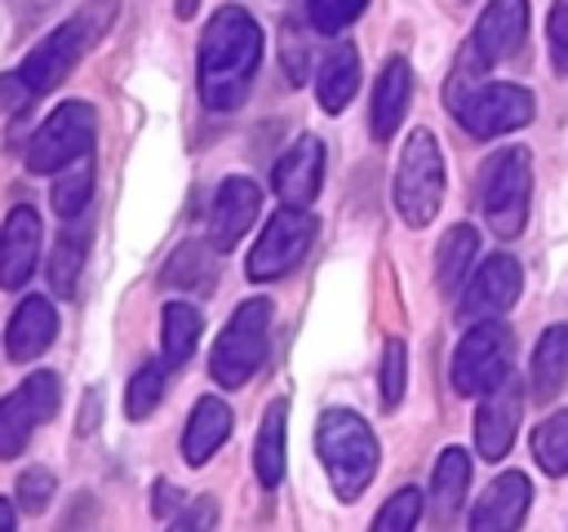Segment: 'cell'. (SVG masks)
Listing matches in <instances>:
<instances>
[{"mask_svg":"<svg viewBox=\"0 0 568 532\" xmlns=\"http://www.w3.org/2000/svg\"><path fill=\"white\" fill-rule=\"evenodd\" d=\"M262 62V27L248 9L240 4H222L204 35H200V58H195V84H200V102L209 111H235L244 106L253 75Z\"/></svg>","mask_w":568,"mask_h":532,"instance_id":"1","label":"cell"},{"mask_svg":"<svg viewBox=\"0 0 568 532\" xmlns=\"http://www.w3.org/2000/svg\"><path fill=\"white\" fill-rule=\"evenodd\" d=\"M111 22H115V0H89V4L75 9L62 27H53V31L22 58V66H18V80L27 84V93H31V98L53 93V89L75 71V62L111 31Z\"/></svg>","mask_w":568,"mask_h":532,"instance_id":"2","label":"cell"},{"mask_svg":"<svg viewBox=\"0 0 568 532\" xmlns=\"http://www.w3.org/2000/svg\"><path fill=\"white\" fill-rule=\"evenodd\" d=\"M315 452L328 470L337 501H355L377 474V434L351 408H328L315 426Z\"/></svg>","mask_w":568,"mask_h":532,"instance_id":"3","label":"cell"},{"mask_svg":"<svg viewBox=\"0 0 568 532\" xmlns=\"http://www.w3.org/2000/svg\"><path fill=\"white\" fill-rule=\"evenodd\" d=\"M271 319H275L271 297H248L235 306V315L226 319V328L217 332L213 355H209V377L222 390H240L262 368L266 346H271Z\"/></svg>","mask_w":568,"mask_h":532,"instance_id":"4","label":"cell"},{"mask_svg":"<svg viewBox=\"0 0 568 532\" xmlns=\"http://www.w3.org/2000/svg\"><path fill=\"white\" fill-rule=\"evenodd\" d=\"M532 200V155L524 146H501L479 173V208L497 239H515L528 226Z\"/></svg>","mask_w":568,"mask_h":532,"instance_id":"5","label":"cell"},{"mask_svg":"<svg viewBox=\"0 0 568 532\" xmlns=\"http://www.w3.org/2000/svg\"><path fill=\"white\" fill-rule=\"evenodd\" d=\"M439 204H444V151H439V137L430 129H413L404 137L399 168H395V213L404 217V226H426V222H435Z\"/></svg>","mask_w":568,"mask_h":532,"instance_id":"6","label":"cell"},{"mask_svg":"<svg viewBox=\"0 0 568 532\" xmlns=\"http://www.w3.org/2000/svg\"><path fill=\"white\" fill-rule=\"evenodd\" d=\"M510 350H515V341H510V328L501 319L470 324L453 350V368H448L453 390L475 399V395H488L493 386H501L510 372Z\"/></svg>","mask_w":568,"mask_h":532,"instance_id":"7","label":"cell"},{"mask_svg":"<svg viewBox=\"0 0 568 532\" xmlns=\"http://www.w3.org/2000/svg\"><path fill=\"white\" fill-rule=\"evenodd\" d=\"M93 133H98V115L89 102H62L53 106V115L31 133L27 142V168L31 173H58L71 160L93 151Z\"/></svg>","mask_w":568,"mask_h":532,"instance_id":"8","label":"cell"},{"mask_svg":"<svg viewBox=\"0 0 568 532\" xmlns=\"http://www.w3.org/2000/svg\"><path fill=\"white\" fill-rule=\"evenodd\" d=\"M315 231H320V222H315L311 208H302V204H284V208L262 226L257 244L248 248V266H244L248 279H253V284H266V279L288 275V270L306 257Z\"/></svg>","mask_w":568,"mask_h":532,"instance_id":"9","label":"cell"},{"mask_svg":"<svg viewBox=\"0 0 568 532\" xmlns=\"http://www.w3.org/2000/svg\"><path fill=\"white\" fill-rule=\"evenodd\" d=\"M537 102L524 84H475L462 102H453V120L470 137H501L532 120Z\"/></svg>","mask_w":568,"mask_h":532,"instance_id":"10","label":"cell"},{"mask_svg":"<svg viewBox=\"0 0 568 532\" xmlns=\"http://www.w3.org/2000/svg\"><path fill=\"white\" fill-rule=\"evenodd\" d=\"M62 403V381L53 372H31L13 395L0 399V461L18 457L36 426H44Z\"/></svg>","mask_w":568,"mask_h":532,"instance_id":"11","label":"cell"},{"mask_svg":"<svg viewBox=\"0 0 568 532\" xmlns=\"http://www.w3.org/2000/svg\"><path fill=\"white\" fill-rule=\"evenodd\" d=\"M519 288H524V270L510 253H493L479 262L475 275H466L462 284V306L457 315L466 324H479V319H497L506 315L515 301H519Z\"/></svg>","mask_w":568,"mask_h":532,"instance_id":"12","label":"cell"},{"mask_svg":"<svg viewBox=\"0 0 568 532\" xmlns=\"http://www.w3.org/2000/svg\"><path fill=\"white\" fill-rule=\"evenodd\" d=\"M257 213H262L257 182L253 177H226L213 195V208H209V248L213 253L235 248L248 235V226L257 222Z\"/></svg>","mask_w":568,"mask_h":532,"instance_id":"13","label":"cell"},{"mask_svg":"<svg viewBox=\"0 0 568 532\" xmlns=\"http://www.w3.org/2000/svg\"><path fill=\"white\" fill-rule=\"evenodd\" d=\"M528 35V0H488L475 31H470V49L479 53L484 66L506 62L524 49Z\"/></svg>","mask_w":568,"mask_h":532,"instance_id":"14","label":"cell"},{"mask_svg":"<svg viewBox=\"0 0 568 532\" xmlns=\"http://www.w3.org/2000/svg\"><path fill=\"white\" fill-rule=\"evenodd\" d=\"M271 186L280 195V204H311L324 186V142L302 133L280 160H275V173H271Z\"/></svg>","mask_w":568,"mask_h":532,"instance_id":"15","label":"cell"},{"mask_svg":"<svg viewBox=\"0 0 568 532\" xmlns=\"http://www.w3.org/2000/svg\"><path fill=\"white\" fill-rule=\"evenodd\" d=\"M528 505H532V483H528V474H524V470H506V474H497V479L484 488V497L475 501V510H470V532H510V528L524 523Z\"/></svg>","mask_w":568,"mask_h":532,"instance_id":"16","label":"cell"},{"mask_svg":"<svg viewBox=\"0 0 568 532\" xmlns=\"http://www.w3.org/2000/svg\"><path fill=\"white\" fill-rule=\"evenodd\" d=\"M40 257V213L31 204L9 208L0 226V288H22Z\"/></svg>","mask_w":568,"mask_h":532,"instance_id":"17","label":"cell"},{"mask_svg":"<svg viewBox=\"0 0 568 532\" xmlns=\"http://www.w3.org/2000/svg\"><path fill=\"white\" fill-rule=\"evenodd\" d=\"M515 430H519V390L510 381L493 386L484 399H479V412H475V448L484 461H501L515 443Z\"/></svg>","mask_w":568,"mask_h":532,"instance_id":"18","label":"cell"},{"mask_svg":"<svg viewBox=\"0 0 568 532\" xmlns=\"http://www.w3.org/2000/svg\"><path fill=\"white\" fill-rule=\"evenodd\" d=\"M58 337V310L49 297H22L18 310L9 315L4 328V355L13 364H31L49 350V341Z\"/></svg>","mask_w":568,"mask_h":532,"instance_id":"19","label":"cell"},{"mask_svg":"<svg viewBox=\"0 0 568 532\" xmlns=\"http://www.w3.org/2000/svg\"><path fill=\"white\" fill-rule=\"evenodd\" d=\"M355 89H359V49L351 40H337L315 66V98L328 115H342Z\"/></svg>","mask_w":568,"mask_h":532,"instance_id":"20","label":"cell"},{"mask_svg":"<svg viewBox=\"0 0 568 532\" xmlns=\"http://www.w3.org/2000/svg\"><path fill=\"white\" fill-rule=\"evenodd\" d=\"M408 93H413V71L404 58H390L377 75V89H373V111H368V129L377 142H390L404 111H408Z\"/></svg>","mask_w":568,"mask_h":532,"instance_id":"21","label":"cell"},{"mask_svg":"<svg viewBox=\"0 0 568 532\" xmlns=\"http://www.w3.org/2000/svg\"><path fill=\"white\" fill-rule=\"evenodd\" d=\"M226 434H231V408L217 395H204L191 408L186 430H182V457H186V466H209L213 452L226 443Z\"/></svg>","mask_w":568,"mask_h":532,"instance_id":"22","label":"cell"},{"mask_svg":"<svg viewBox=\"0 0 568 532\" xmlns=\"http://www.w3.org/2000/svg\"><path fill=\"white\" fill-rule=\"evenodd\" d=\"M568 377V328L564 324H550L541 337H537V350H532V364H528V386H532V399L537 403H550L559 395Z\"/></svg>","mask_w":568,"mask_h":532,"instance_id":"23","label":"cell"},{"mask_svg":"<svg viewBox=\"0 0 568 532\" xmlns=\"http://www.w3.org/2000/svg\"><path fill=\"white\" fill-rule=\"evenodd\" d=\"M288 399H271L257 426V443H253V470L262 488H275L284 479V443H288Z\"/></svg>","mask_w":568,"mask_h":532,"instance_id":"24","label":"cell"},{"mask_svg":"<svg viewBox=\"0 0 568 532\" xmlns=\"http://www.w3.org/2000/svg\"><path fill=\"white\" fill-rule=\"evenodd\" d=\"M470 488V452L466 448H444L439 461H435V474H430V510L439 523H448L462 505Z\"/></svg>","mask_w":568,"mask_h":532,"instance_id":"25","label":"cell"},{"mask_svg":"<svg viewBox=\"0 0 568 532\" xmlns=\"http://www.w3.org/2000/svg\"><path fill=\"white\" fill-rule=\"evenodd\" d=\"M475 248H479V235L475 226L457 222L453 231H444L439 248H435V279H439V293H457L466 284V270L475 262Z\"/></svg>","mask_w":568,"mask_h":532,"instance_id":"26","label":"cell"},{"mask_svg":"<svg viewBox=\"0 0 568 532\" xmlns=\"http://www.w3.org/2000/svg\"><path fill=\"white\" fill-rule=\"evenodd\" d=\"M204 332V319L195 306L186 301H169L164 315H160V346H164V364L169 368H182L191 355H195V341Z\"/></svg>","mask_w":568,"mask_h":532,"instance_id":"27","label":"cell"},{"mask_svg":"<svg viewBox=\"0 0 568 532\" xmlns=\"http://www.w3.org/2000/svg\"><path fill=\"white\" fill-rule=\"evenodd\" d=\"M213 279H217V266H213V248H209V239L204 244H182L169 262H164V270H160V284L164 288H213Z\"/></svg>","mask_w":568,"mask_h":532,"instance_id":"28","label":"cell"},{"mask_svg":"<svg viewBox=\"0 0 568 532\" xmlns=\"http://www.w3.org/2000/svg\"><path fill=\"white\" fill-rule=\"evenodd\" d=\"M89 195H93V151L53 173L49 200H53V213H58V217H84Z\"/></svg>","mask_w":568,"mask_h":532,"instance_id":"29","label":"cell"},{"mask_svg":"<svg viewBox=\"0 0 568 532\" xmlns=\"http://www.w3.org/2000/svg\"><path fill=\"white\" fill-rule=\"evenodd\" d=\"M84 248H89V231L84 226H67L49 253V284L58 297H71L80 284V266H84Z\"/></svg>","mask_w":568,"mask_h":532,"instance_id":"30","label":"cell"},{"mask_svg":"<svg viewBox=\"0 0 568 532\" xmlns=\"http://www.w3.org/2000/svg\"><path fill=\"white\" fill-rule=\"evenodd\" d=\"M532 457L546 474H568V408L532 430Z\"/></svg>","mask_w":568,"mask_h":532,"instance_id":"31","label":"cell"},{"mask_svg":"<svg viewBox=\"0 0 568 532\" xmlns=\"http://www.w3.org/2000/svg\"><path fill=\"white\" fill-rule=\"evenodd\" d=\"M164 368L169 364H142L133 377H129V390H124V412H129V421H142V417H151L155 412V403H160V395H164Z\"/></svg>","mask_w":568,"mask_h":532,"instance_id":"32","label":"cell"},{"mask_svg":"<svg viewBox=\"0 0 568 532\" xmlns=\"http://www.w3.org/2000/svg\"><path fill=\"white\" fill-rule=\"evenodd\" d=\"M404 390H408V350L399 337L386 341L382 350V408H399L404 403Z\"/></svg>","mask_w":568,"mask_h":532,"instance_id":"33","label":"cell"},{"mask_svg":"<svg viewBox=\"0 0 568 532\" xmlns=\"http://www.w3.org/2000/svg\"><path fill=\"white\" fill-rule=\"evenodd\" d=\"M422 519V492L417 488H399L377 514H373V532H408Z\"/></svg>","mask_w":568,"mask_h":532,"instance_id":"34","label":"cell"},{"mask_svg":"<svg viewBox=\"0 0 568 532\" xmlns=\"http://www.w3.org/2000/svg\"><path fill=\"white\" fill-rule=\"evenodd\" d=\"M368 0H306V13H311V27L324 31V35H337L346 22H355L364 13Z\"/></svg>","mask_w":568,"mask_h":532,"instance_id":"35","label":"cell"},{"mask_svg":"<svg viewBox=\"0 0 568 532\" xmlns=\"http://www.w3.org/2000/svg\"><path fill=\"white\" fill-rule=\"evenodd\" d=\"M49 497H53V474L44 466H27L18 474V510L40 514V510H49Z\"/></svg>","mask_w":568,"mask_h":532,"instance_id":"36","label":"cell"},{"mask_svg":"<svg viewBox=\"0 0 568 532\" xmlns=\"http://www.w3.org/2000/svg\"><path fill=\"white\" fill-rule=\"evenodd\" d=\"M546 40H550V62H555V71L568 75V0H555V4H550Z\"/></svg>","mask_w":568,"mask_h":532,"instance_id":"37","label":"cell"},{"mask_svg":"<svg viewBox=\"0 0 568 532\" xmlns=\"http://www.w3.org/2000/svg\"><path fill=\"white\" fill-rule=\"evenodd\" d=\"M173 523L178 528H209V523H217V501L213 497H200L191 510H178Z\"/></svg>","mask_w":568,"mask_h":532,"instance_id":"38","label":"cell"},{"mask_svg":"<svg viewBox=\"0 0 568 532\" xmlns=\"http://www.w3.org/2000/svg\"><path fill=\"white\" fill-rule=\"evenodd\" d=\"M182 501H186L182 488H173L169 479H160V483H155V501H151V510H155L160 519H173V514L182 510Z\"/></svg>","mask_w":568,"mask_h":532,"instance_id":"39","label":"cell"},{"mask_svg":"<svg viewBox=\"0 0 568 532\" xmlns=\"http://www.w3.org/2000/svg\"><path fill=\"white\" fill-rule=\"evenodd\" d=\"M93 426H98V395H89V399H84V412H80V434H93Z\"/></svg>","mask_w":568,"mask_h":532,"instance_id":"40","label":"cell"},{"mask_svg":"<svg viewBox=\"0 0 568 532\" xmlns=\"http://www.w3.org/2000/svg\"><path fill=\"white\" fill-rule=\"evenodd\" d=\"M13 519H18L13 501H4V497H0V532H9V528H13Z\"/></svg>","mask_w":568,"mask_h":532,"instance_id":"41","label":"cell"},{"mask_svg":"<svg viewBox=\"0 0 568 532\" xmlns=\"http://www.w3.org/2000/svg\"><path fill=\"white\" fill-rule=\"evenodd\" d=\"M195 13V0H178V18H191Z\"/></svg>","mask_w":568,"mask_h":532,"instance_id":"42","label":"cell"}]
</instances>
